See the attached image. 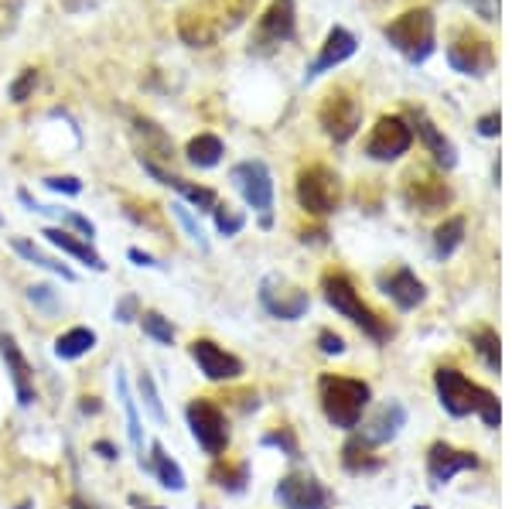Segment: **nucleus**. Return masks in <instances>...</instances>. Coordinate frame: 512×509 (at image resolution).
Returning <instances> with one entry per match:
<instances>
[{"instance_id":"obj_1","label":"nucleus","mask_w":512,"mask_h":509,"mask_svg":"<svg viewBox=\"0 0 512 509\" xmlns=\"http://www.w3.org/2000/svg\"><path fill=\"white\" fill-rule=\"evenodd\" d=\"M253 0H205L178 14V35L192 48H209L212 41L236 31L246 21Z\"/></svg>"},{"instance_id":"obj_2","label":"nucleus","mask_w":512,"mask_h":509,"mask_svg":"<svg viewBox=\"0 0 512 509\" xmlns=\"http://www.w3.org/2000/svg\"><path fill=\"white\" fill-rule=\"evenodd\" d=\"M318 393L325 417L342 431H352L362 421V410L369 407V397H373L369 383L352 380V376H321Z\"/></svg>"},{"instance_id":"obj_3","label":"nucleus","mask_w":512,"mask_h":509,"mask_svg":"<svg viewBox=\"0 0 512 509\" xmlns=\"http://www.w3.org/2000/svg\"><path fill=\"white\" fill-rule=\"evenodd\" d=\"M386 41L410 62H427L434 52V38H437V24L434 14L427 7H410L400 18H393L383 28Z\"/></svg>"},{"instance_id":"obj_4","label":"nucleus","mask_w":512,"mask_h":509,"mask_svg":"<svg viewBox=\"0 0 512 509\" xmlns=\"http://www.w3.org/2000/svg\"><path fill=\"white\" fill-rule=\"evenodd\" d=\"M321 291H325L328 305H332L342 318H349L352 325H359L362 332L369 335V339L386 342L393 335V328L386 325L383 318H379L376 311L359 298V291H355L352 281L345 274H325V281H321Z\"/></svg>"},{"instance_id":"obj_5","label":"nucleus","mask_w":512,"mask_h":509,"mask_svg":"<svg viewBox=\"0 0 512 509\" xmlns=\"http://www.w3.org/2000/svg\"><path fill=\"white\" fill-rule=\"evenodd\" d=\"M448 62L461 76H489L495 69V48L478 28L461 24V28H454L448 41Z\"/></svg>"},{"instance_id":"obj_6","label":"nucleus","mask_w":512,"mask_h":509,"mask_svg":"<svg viewBox=\"0 0 512 509\" xmlns=\"http://www.w3.org/2000/svg\"><path fill=\"white\" fill-rule=\"evenodd\" d=\"M297 202L311 216H328L342 202V182H338V175L332 168H325V164H308L297 175Z\"/></svg>"},{"instance_id":"obj_7","label":"nucleus","mask_w":512,"mask_h":509,"mask_svg":"<svg viewBox=\"0 0 512 509\" xmlns=\"http://www.w3.org/2000/svg\"><path fill=\"white\" fill-rule=\"evenodd\" d=\"M318 123L335 144H345L349 137H355V130H359V123H362V106L349 86H335L332 93L325 96V103H321V110H318Z\"/></svg>"},{"instance_id":"obj_8","label":"nucleus","mask_w":512,"mask_h":509,"mask_svg":"<svg viewBox=\"0 0 512 509\" xmlns=\"http://www.w3.org/2000/svg\"><path fill=\"white\" fill-rule=\"evenodd\" d=\"M291 38H294V0H270L267 11L256 18L250 52L253 55H274L277 48Z\"/></svg>"},{"instance_id":"obj_9","label":"nucleus","mask_w":512,"mask_h":509,"mask_svg":"<svg viewBox=\"0 0 512 509\" xmlns=\"http://www.w3.org/2000/svg\"><path fill=\"white\" fill-rule=\"evenodd\" d=\"M185 417H188V428H192V438L198 441V448H202L205 455L219 458L222 451L229 448L226 417H222V410L212 404V400H205V397L192 400L185 410Z\"/></svg>"},{"instance_id":"obj_10","label":"nucleus","mask_w":512,"mask_h":509,"mask_svg":"<svg viewBox=\"0 0 512 509\" xmlns=\"http://www.w3.org/2000/svg\"><path fill=\"white\" fill-rule=\"evenodd\" d=\"M260 305L274 318H280V322H297V318L308 315L311 298H308V291L291 284L284 274H267L260 281Z\"/></svg>"},{"instance_id":"obj_11","label":"nucleus","mask_w":512,"mask_h":509,"mask_svg":"<svg viewBox=\"0 0 512 509\" xmlns=\"http://www.w3.org/2000/svg\"><path fill=\"white\" fill-rule=\"evenodd\" d=\"M233 185L239 188V195L246 199V205H253L260 212V226L267 229L270 226V209H274V178H270L267 164L263 161H243L229 171Z\"/></svg>"},{"instance_id":"obj_12","label":"nucleus","mask_w":512,"mask_h":509,"mask_svg":"<svg viewBox=\"0 0 512 509\" xmlns=\"http://www.w3.org/2000/svg\"><path fill=\"white\" fill-rule=\"evenodd\" d=\"M414 144V127L403 117H379L366 141V154L373 161H396Z\"/></svg>"},{"instance_id":"obj_13","label":"nucleus","mask_w":512,"mask_h":509,"mask_svg":"<svg viewBox=\"0 0 512 509\" xmlns=\"http://www.w3.org/2000/svg\"><path fill=\"white\" fill-rule=\"evenodd\" d=\"M274 496L284 509H332V492L315 475H284Z\"/></svg>"},{"instance_id":"obj_14","label":"nucleus","mask_w":512,"mask_h":509,"mask_svg":"<svg viewBox=\"0 0 512 509\" xmlns=\"http://www.w3.org/2000/svg\"><path fill=\"white\" fill-rule=\"evenodd\" d=\"M434 387H437V397H441V407L448 410L451 417H465V414H472V410H475L478 387L472 380H465V373H458L454 366L437 369Z\"/></svg>"},{"instance_id":"obj_15","label":"nucleus","mask_w":512,"mask_h":509,"mask_svg":"<svg viewBox=\"0 0 512 509\" xmlns=\"http://www.w3.org/2000/svg\"><path fill=\"white\" fill-rule=\"evenodd\" d=\"M403 199L417 212H441L444 205L451 202V188L444 185L441 175H431V171L417 168V171H410L407 182H403Z\"/></svg>"},{"instance_id":"obj_16","label":"nucleus","mask_w":512,"mask_h":509,"mask_svg":"<svg viewBox=\"0 0 512 509\" xmlns=\"http://www.w3.org/2000/svg\"><path fill=\"white\" fill-rule=\"evenodd\" d=\"M188 352H192L198 373L205 376V380H239L243 376V363L233 356V352H226L222 346H216L212 339H195L192 346H188Z\"/></svg>"},{"instance_id":"obj_17","label":"nucleus","mask_w":512,"mask_h":509,"mask_svg":"<svg viewBox=\"0 0 512 509\" xmlns=\"http://www.w3.org/2000/svg\"><path fill=\"white\" fill-rule=\"evenodd\" d=\"M0 356L7 363V373H11V383H14V393H18V404L21 407H31L35 404V369L28 366L24 352L11 335H0Z\"/></svg>"},{"instance_id":"obj_18","label":"nucleus","mask_w":512,"mask_h":509,"mask_svg":"<svg viewBox=\"0 0 512 509\" xmlns=\"http://www.w3.org/2000/svg\"><path fill=\"white\" fill-rule=\"evenodd\" d=\"M465 469H478V458L472 451H458L451 445H444V441H437L431 448V455H427V472H431L434 486H441V482H451L458 472Z\"/></svg>"},{"instance_id":"obj_19","label":"nucleus","mask_w":512,"mask_h":509,"mask_svg":"<svg viewBox=\"0 0 512 509\" xmlns=\"http://www.w3.org/2000/svg\"><path fill=\"white\" fill-rule=\"evenodd\" d=\"M379 284H383V291L393 298V305H396V308H403V311L424 305V298H427V287L420 284V277L414 274V270H407V267L393 270V274H390V277H383Z\"/></svg>"},{"instance_id":"obj_20","label":"nucleus","mask_w":512,"mask_h":509,"mask_svg":"<svg viewBox=\"0 0 512 509\" xmlns=\"http://www.w3.org/2000/svg\"><path fill=\"white\" fill-rule=\"evenodd\" d=\"M352 55H355V35H352V31H345V28H332L325 35V45H321L315 65L308 69V79H315V76H321V72H328V69H335V65H342L345 59H352Z\"/></svg>"},{"instance_id":"obj_21","label":"nucleus","mask_w":512,"mask_h":509,"mask_svg":"<svg viewBox=\"0 0 512 509\" xmlns=\"http://www.w3.org/2000/svg\"><path fill=\"white\" fill-rule=\"evenodd\" d=\"M144 168L151 171V175L158 178L161 185L175 188V192H181V195H185L188 202H192V205H198V209H202V212H212V209H216V205H219V199H216V192H212V188L185 182V178L171 175V171H164L161 164H151V161H144Z\"/></svg>"},{"instance_id":"obj_22","label":"nucleus","mask_w":512,"mask_h":509,"mask_svg":"<svg viewBox=\"0 0 512 509\" xmlns=\"http://www.w3.org/2000/svg\"><path fill=\"white\" fill-rule=\"evenodd\" d=\"M403 424H407V410H403V404H396L393 400V404L379 407V414L366 424L362 438H366L369 445H386V441H393L396 434H400Z\"/></svg>"},{"instance_id":"obj_23","label":"nucleus","mask_w":512,"mask_h":509,"mask_svg":"<svg viewBox=\"0 0 512 509\" xmlns=\"http://www.w3.org/2000/svg\"><path fill=\"white\" fill-rule=\"evenodd\" d=\"M48 243L52 246H59L62 253H69V257H76V260H82V264L86 267H93V270H99V274H103L106 270V264H103V257H99V253L93 250V246H89V240H79V236H72V233H65V229H59V226H48L45 233Z\"/></svg>"},{"instance_id":"obj_24","label":"nucleus","mask_w":512,"mask_h":509,"mask_svg":"<svg viewBox=\"0 0 512 509\" xmlns=\"http://www.w3.org/2000/svg\"><path fill=\"white\" fill-rule=\"evenodd\" d=\"M147 472H154L158 475V482L164 489H171V492H185V472H181V465L175 462V458L164 451L161 441H154L151 445V465H147Z\"/></svg>"},{"instance_id":"obj_25","label":"nucleus","mask_w":512,"mask_h":509,"mask_svg":"<svg viewBox=\"0 0 512 509\" xmlns=\"http://www.w3.org/2000/svg\"><path fill=\"white\" fill-rule=\"evenodd\" d=\"M417 134L424 137L427 151L434 154V161L441 164V168H454V164H458V154H454V144L448 141V137L441 134V130L434 127L431 120L424 117V113H417Z\"/></svg>"},{"instance_id":"obj_26","label":"nucleus","mask_w":512,"mask_h":509,"mask_svg":"<svg viewBox=\"0 0 512 509\" xmlns=\"http://www.w3.org/2000/svg\"><path fill=\"white\" fill-rule=\"evenodd\" d=\"M96 349V332L93 328H69V332H62L59 339H55V356L62 359V363H72V359H82L86 352Z\"/></svg>"},{"instance_id":"obj_27","label":"nucleus","mask_w":512,"mask_h":509,"mask_svg":"<svg viewBox=\"0 0 512 509\" xmlns=\"http://www.w3.org/2000/svg\"><path fill=\"white\" fill-rule=\"evenodd\" d=\"M11 246H14V253H18V257L28 260V264L52 270V274H55V277H62V281H76V270H72V267H65L62 260L48 257V253H45V250H38V246L31 243V240H21V236H14Z\"/></svg>"},{"instance_id":"obj_28","label":"nucleus","mask_w":512,"mask_h":509,"mask_svg":"<svg viewBox=\"0 0 512 509\" xmlns=\"http://www.w3.org/2000/svg\"><path fill=\"white\" fill-rule=\"evenodd\" d=\"M376 445H369L362 434H355V438L345 441L342 448V462L349 472H376L379 469V458H376Z\"/></svg>"},{"instance_id":"obj_29","label":"nucleus","mask_w":512,"mask_h":509,"mask_svg":"<svg viewBox=\"0 0 512 509\" xmlns=\"http://www.w3.org/2000/svg\"><path fill=\"white\" fill-rule=\"evenodd\" d=\"M188 161L195 164V168H216V164L222 161V154H226V147H222V141L216 134H198L188 141Z\"/></svg>"},{"instance_id":"obj_30","label":"nucleus","mask_w":512,"mask_h":509,"mask_svg":"<svg viewBox=\"0 0 512 509\" xmlns=\"http://www.w3.org/2000/svg\"><path fill=\"white\" fill-rule=\"evenodd\" d=\"M117 393L123 400V410H127V434H130V445H134V451L140 455V462H144V431H140V414H137V400L130 397V383L127 376L117 369Z\"/></svg>"},{"instance_id":"obj_31","label":"nucleus","mask_w":512,"mask_h":509,"mask_svg":"<svg viewBox=\"0 0 512 509\" xmlns=\"http://www.w3.org/2000/svg\"><path fill=\"white\" fill-rule=\"evenodd\" d=\"M461 240H465V219L461 216H451L448 223H441L437 226V233H434V253L437 257H451L454 250L461 246Z\"/></svg>"},{"instance_id":"obj_32","label":"nucleus","mask_w":512,"mask_h":509,"mask_svg":"<svg viewBox=\"0 0 512 509\" xmlns=\"http://www.w3.org/2000/svg\"><path fill=\"white\" fill-rule=\"evenodd\" d=\"M134 127H137V134L147 141L144 151H158L154 158H164V161L175 158V147H171V141L164 137V130L158 127V123H151V120H144V117H134Z\"/></svg>"},{"instance_id":"obj_33","label":"nucleus","mask_w":512,"mask_h":509,"mask_svg":"<svg viewBox=\"0 0 512 509\" xmlns=\"http://www.w3.org/2000/svg\"><path fill=\"white\" fill-rule=\"evenodd\" d=\"M212 482H216L219 489H226V492H243L246 482H250V469H246L243 462H239V465L216 462V469H212Z\"/></svg>"},{"instance_id":"obj_34","label":"nucleus","mask_w":512,"mask_h":509,"mask_svg":"<svg viewBox=\"0 0 512 509\" xmlns=\"http://www.w3.org/2000/svg\"><path fill=\"white\" fill-rule=\"evenodd\" d=\"M140 325H144L147 339H154L158 346H175V325H171V318H164L161 311H147V315H140Z\"/></svg>"},{"instance_id":"obj_35","label":"nucleus","mask_w":512,"mask_h":509,"mask_svg":"<svg viewBox=\"0 0 512 509\" xmlns=\"http://www.w3.org/2000/svg\"><path fill=\"white\" fill-rule=\"evenodd\" d=\"M137 387H140V397H144V407H147V414L154 417L158 424H168V414H164V404H161V393H158V383H154V376L147 373H140V380H137Z\"/></svg>"},{"instance_id":"obj_36","label":"nucleus","mask_w":512,"mask_h":509,"mask_svg":"<svg viewBox=\"0 0 512 509\" xmlns=\"http://www.w3.org/2000/svg\"><path fill=\"white\" fill-rule=\"evenodd\" d=\"M472 346L478 356L485 359V366L489 369H499L502 366V352H499V335L492 332V328H478L472 335Z\"/></svg>"},{"instance_id":"obj_37","label":"nucleus","mask_w":512,"mask_h":509,"mask_svg":"<svg viewBox=\"0 0 512 509\" xmlns=\"http://www.w3.org/2000/svg\"><path fill=\"white\" fill-rule=\"evenodd\" d=\"M38 212H41V216H55V219H59V223L72 226V229H79L82 240H93V236H96V226L89 223L86 216H79V212H72V209H52V205H38Z\"/></svg>"},{"instance_id":"obj_38","label":"nucleus","mask_w":512,"mask_h":509,"mask_svg":"<svg viewBox=\"0 0 512 509\" xmlns=\"http://www.w3.org/2000/svg\"><path fill=\"white\" fill-rule=\"evenodd\" d=\"M475 414L482 417V421L489 424V428H499L502 410H499V400H495V393H492V390L478 387V397H475Z\"/></svg>"},{"instance_id":"obj_39","label":"nucleus","mask_w":512,"mask_h":509,"mask_svg":"<svg viewBox=\"0 0 512 509\" xmlns=\"http://www.w3.org/2000/svg\"><path fill=\"white\" fill-rule=\"evenodd\" d=\"M171 216H175L178 223L185 226V233L192 236V243L198 246V250H209V240H205L202 226L195 223V216H192V212H188V205H185V202H175V205H171Z\"/></svg>"},{"instance_id":"obj_40","label":"nucleus","mask_w":512,"mask_h":509,"mask_svg":"<svg viewBox=\"0 0 512 509\" xmlns=\"http://www.w3.org/2000/svg\"><path fill=\"white\" fill-rule=\"evenodd\" d=\"M21 11H24V0H0V41L18 31Z\"/></svg>"},{"instance_id":"obj_41","label":"nucleus","mask_w":512,"mask_h":509,"mask_svg":"<svg viewBox=\"0 0 512 509\" xmlns=\"http://www.w3.org/2000/svg\"><path fill=\"white\" fill-rule=\"evenodd\" d=\"M35 86H38V69H21V76L11 82V103H28V96L35 93Z\"/></svg>"},{"instance_id":"obj_42","label":"nucleus","mask_w":512,"mask_h":509,"mask_svg":"<svg viewBox=\"0 0 512 509\" xmlns=\"http://www.w3.org/2000/svg\"><path fill=\"white\" fill-rule=\"evenodd\" d=\"M212 216H216V229L222 236H236L239 229H243V223H246V219L239 216V212L229 209V205H216V209H212Z\"/></svg>"},{"instance_id":"obj_43","label":"nucleus","mask_w":512,"mask_h":509,"mask_svg":"<svg viewBox=\"0 0 512 509\" xmlns=\"http://www.w3.org/2000/svg\"><path fill=\"white\" fill-rule=\"evenodd\" d=\"M28 301L35 305L38 311H45V315H55L59 311V298H55V291L48 284H35L28 287Z\"/></svg>"},{"instance_id":"obj_44","label":"nucleus","mask_w":512,"mask_h":509,"mask_svg":"<svg viewBox=\"0 0 512 509\" xmlns=\"http://www.w3.org/2000/svg\"><path fill=\"white\" fill-rule=\"evenodd\" d=\"M263 445H270V448H280L287 458H297L301 455V448H297V438H294V431L291 428H280V431H270L267 438H263Z\"/></svg>"},{"instance_id":"obj_45","label":"nucleus","mask_w":512,"mask_h":509,"mask_svg":"<svg viewBox=\"0 0 512 509\" xmlns=\"http://www.w3.org/2000/svg\"><path fill=\"white\" fill-rule=\"evenodd\" d=\"M45 188H52V192H62V195H79L82 192V182L72 175H52L45 178Z\"/></svg>"},{"instance_id":"obj_46","label":"nucleus","mask_w":512,"mask_h":509,"mask_svg":"<svg viewBox=\"0 0 512 509\" xmlns=\"http://www.w3.org/2000/svg\"><path fill=\"white\" fill-rule=\"evenodd\" d=\"M127 212L137 219V223H144L151 229H161V216H158V209H154V205H130Z\"/></svg>"},{"instance_id":"obj_47","label":"nucleus","mask_w":512,"mask_h":509,"mask_svg":"<svg viewBox=\"0 0 512 509\" xmlns=\"http://www.w3.org/2000/svg\"><path fill=\"white\" fill-rule=\"evenodd\" d=\"M113 315H117V322H123V325H130L134 318H140V315H137V298H134V294L120 298V301H117V308H113Z\"/></svg>"},{"instance_id":"obj_48","label":"nucleus","mask_w":512,"mask_h":509,"mask_svg":"<svg viewBox=\"0 0 512 509\" xmlns=\"http://www.w3.org/2000/svg\"><path fill=\"white\" fill-rule=\"evenodd\" d=\"M318 346H321L325 356H342V352H345V339H342V335H335V332H321L318 335Z\"/></svg>"},{"instance_id":"obj_49","label":"nucleus","mask_w":512,"mask_h":509,"mask_svg":"<svg viewBox=\"0 0 512 509\" xmlns=\"http://www.w3.org/2000/svg\"><path fill=\"white\" fill-rule=\"evenodd\" d=\"M478 134H485V137H495V134H499V113H489V117L478 120Z\"/></svg>"},{"instance_id":"obj_50","label":"nucleus","mask_w":512,"mask_h":509,"mask_svg":"<svg viewBox=\"0 0 512 509\" xmlns=\"http://www.w3.org/2000/svg\"><path fill=\"white\" fill-rule=\"evenodd\" d=\"M127 257H130V260H134V264H137V267H161V264H158V260H154V257H151V253L137 250V246H130V250H127Z\"/></svg>"},{"instance_id":"obj_51","label":"nucleus","mask_w":512,"mask_h":509,"mask_svg":"<svg viewBox=\"0 0 512 509\" xmlns=\"http://www.w3.org/2000/svg\"><path fill=\"white\" fill-rule=\"evenodd\" d=\"M93 451H96L99 458H106V462H113V458H120V451L113 448L110 441H96V445H93Z\"/></svg>"},{"instance_id":"obj_52","label":"nucleus","mask_w":512,"mask_h":509,"mask_svg":"<svg viewBox=\"0 0 512 509\" xmlns=\"http://www.w3.org/2000/svg\"><path fill=\"white\" fill-rule=\"evenodd\" d=\"M82 414H99V400L96 397H82Z\"/></svg>"},{"instance_id":"obj_53","label":"nucleus","mask_w":512,"mask_h":509,"mask_svg":"<svg viewBox=\"0 0 512 509\" xmlns=\"http://www.w3.org/2000/svg\"><path fill=\"white\" fill-rule=\"evenodd\" d=\"M69 11H82V7H89V4H96V0H62Z\"/></svg>"},{"instance_id":"obj_54","label":"nucleus","mask_w":512,"mask_h":509,"mask_svg":"<svg viewBox=\"0 0 512 509\" xmlns=\"http://www.w3.org/2000/svg\"><path fill=\"white\" fill-rule=\"evenodd\" d=\"M130 503H134V506H140V509H164V506H144V503H140L137 496H130Z\"/></svg>"},{"instance_id":"obj_55","label":"nucleus","mask_w":512,"mask_h":509,"mask_svg":"<svg viewBox=\"0 0 512 509\" xmlns=\"http://www.w3.org/2000/svg\"><path fill=\"white\" fill-rule=\"evenodd\" d=\"M72 509H93V506H86L82 499H72Z\"/></svg>"},{"instance_id":"obj_56","label":"nucleus","mask_w":512,"mask_h":509,"mask_svg":"<svg viewBox=\"0 0 512 509\" xmlns=\"http://www.w3.org/2000/svg\"><path fill=\"white\" fill-rule=\"evenodd\" d=\"M414 509H431V506H414Z\"/></svg>"},{"instance_id":"obj_57","label":"nucleus","mask_w":512,"mask_h":509,"mask_svg":"<svg viewBox=\"0 0 512 509\" xmlns=\"http://www.w3.org/2000/svg\"><path fill=\"white\" fill-rule=\"evenodd\" d=\"M0 226H4V219H0Z\"/></svg>"}]
</instances>
